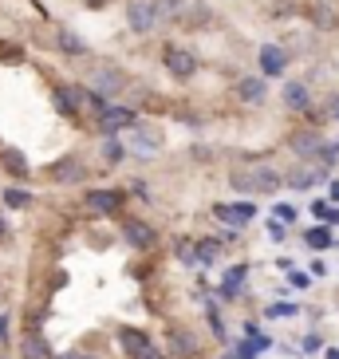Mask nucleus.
I'll return each instance as SVG.
<instances>
[{
    "mask_svg": "<svg viewBox=\"0 0 339 359\" xmlns=\"http://www.w3.org/2000/svg\"><path fill=\"white\" fill-rule=\"evenodd\" d=\"M280 186H284V178H280L272 166H265V162L244 166V170L233 174V190L237 194H276Z\"/></svg>",
    "mask_w": 339,
    "mask_h": 359,
    "instance_id": "nucleus-1",
    "label": "nucleus"
},
{
    "mask_svg": "<svg viewBox=\"0 0 339 359\" xmlns=\"http://www.w3.org/2000/svg\"><path fill=\"white\" fill-rule=\"evenodd\" d=\"M130 130V150L134 154H158L162 150V130L158 127H150V123H134Z\"/></svg>",
    "mask_w": 339,
    "mask_h": 359,
    "instance_id": "nucleus-2",
    "label": "nucleus"
},
{
    "mask_svg": "<svg viewBox=\"0 0 339 359\" xmlns=\"http://www.w3.org/2000/svg\"><path fill=\"white\" fill-rule=\"evenodd\" d=\"M127 24L134 28L138 36H146L154 24H158V8L150 4V0H130L127 4Z\"/></svg>",
    "mask_w": 339,
    "mask_h": 359,
    "instance_id": "nucleus-3",
    "label": "nucleus"
},
{
    "mask_svg": "<svg viewBox=\"0 0 339 359\" xmlns=\"http://www.w3.org/2000/svg\"><path fill=\"white\" fill-rule=\"evenodd\" d=\"M134 123H138V118H134L130 107H111V103H106L103 111H99V127H103L106 135H118V130L134 127Z\"/></svg>",
    "mask_w": 339,
    "mask_h": 359,
    "instance_id": "nucleus-4",
    "label": "nucleus"
},
{
    "mask_svg": "<svg viewBox=\"0 0 339 359\" xmlns=\"http://www.w3.org/2000/svg\"><path fill=\"white\" fill-rule=\"evenodd\" d=\"M91 87H95V95L111 99V95H118V91L127 87V75L118 72V67H99L95 79H91Z\"/></svg>",
    "mask_w": 339,
    "mask_h": 359,
    "instance_id": "nucleus-5",
    "label": "nucleus"
},
{
    "mask_svg": "<svg viewBox=\"0 0 339 359\" xmlns=\"http://www.w3.org/2000/svg\"><path fill=\"white\" fill-rule=\"evenodd\" d=\"M166 67L174 79H190L198 72V55L186 52V48H166Z\"/></svg>",
    "mask_w": 339,
    "mask_h": 359,
    "instance_id": "nucleus-6",
    "label": "nucleus"
},
{
    "mask_svg": "<svg viewBox=\"0 0 339 359\" xmlns=\"http://www.w3.org/2000/svg\"><path fill=\"white\" fill-rule=\"evenodd\" d=\"M127 241L134 245V249H154V245H158V233L150 229L146 222H127Z\"/></svg>",
    "mask_w": 339,
    "mask_h": 359,
    "instance_id": "nucleus-7",
    "label": "nucleus"
},
{
    "mask_svg": "<svg viewBox=\"0 0 339 359\" xmlns=\"http://www.w3.org/2000/svg\"><path fill=\"white\" fill-rule=\"evenodd\" d=\"M87 205L95 213H115L118 205H123V194L118 190H91L87 194Z\"/></svg>",
    "mask_w": 339,
    "mask_h": 359,
    "instance_id": "nucleus-8",
    "label": "nucleus"
},
{
    "mask_svg": "<svg viewBox=\"0 0 339 359\" xmlns=\"http://www.w3.org/2000/svg\"><path fill=\"white\" fill-rule=\"evenodd\" d=\"M52 178H55V182H83V178H87V166H83L79 158H60V162L52 166Z\"/></svg>",
    "mask_w": 339,
    "mask_h": 359,
    "instance_id": "nucleus-9",
    "label": "nucleus"
},
{
    "mask_svg": "<svg viewBox=\"0 0 339 359\" xmlns=\"http://www.w3.org/2000/svg\"><path fill=\"white\" fill-rule=\"evenodd\" d=\"M284 64H288L284 48H276V43H265V48H261V67H265V75H280Z\"/></svg>",
    "mask_w": 339,
    "mask_h": 359,
    "instance_id": "nucleus-10",
    "label": "nucleus"
},
{
    "mask_svg": "<svg viewBox=\"0 0 339 359\" xmlns=\"http://www.w3.org/2000/svg\"><path fill=\"white\" fill-rule=\"evenodd\" d=\"M217 217H225V222H233V225H244L256 217V210L249 201H237V205H217Z\"/></svg>",
    "mask_w": 339,
    "mask_h": 359,
    "instance_id": "nucleus-11",
    "label": "nucleus"
},
{
    "mask_svg": "<svg viewBox=\"0 0 339 359\" xmlns=\"http://www.w3.org/2000/svg\"><path fill=\"white\" fill-rule=\"evenodd\" d=\"M324 178H328L324 170L300 166V170H292V178H288V186H292V190H312V186H316V182H324Z\"/></svg>",
    "mask_w": 339,
    "mask_h": 359,
    "instance_id": "nucleus-12",
    "label": "nucleus"
},
{
    "mask_svg": "<svg viewBox=\"0 0 339 359\" xmlns=\"http://www.w3.org/2000/svg\"><path fill=\"white\" fill-rule=\"evenodd\" d=\"M55 107H60L64 115H79V107H83V91H67V87H55Z\"/></svg>",
    "mask_w": 339,
    "mask_h": 359,
    "instance_id": "nucleus-13",
    "label": "nucleus"
},
{
    "mask_svg": "<svg viewBox=\"0 0 339 359\" xmlns=\"http://www.w3.org/2000/svg\"><path fill=\"white\" fill-rule=\"evenodd\" d=\"M265 79H241V83H237V95L244 99V103H265Z\"/></svg>",
    "mask_w": 339,
    "mask_h": 359,
    "instance_id": "nucleus-14",
    "label": "nucleus"
},
{
    "mask_svg": "<svg viewBox=\"0 0 339 359\" xmlns=\"http://www.w3.org/2000/svg\"><path fill=\"white\" fill-rule=\"evenodd\" d=\"M170 351H174V355H193V351H198V339H193L190 332L174 327V332H170Z\"/></svg>",
    "mask_w": 339,
    "mask_h": 359,
    "instance_id": "nucleus-15",
    "label": "nucleus"
},
{
    "mask_svg": "<svg viewBox=\"0 0 339 359\" xmlns=\"http://www.w3.org/2000/svg\"><path fill=\"white\" fill-rule=\"evenodd\" d=\"M244 276H249V269H244V264L229 269V273H225V280H221V292L225 296H237V292H241V285H244Z\"/></svg>",
    "mask_w": 339,
    "mask_h": 359,
    "instance_id": "nucleus-16",
    "label": "nucleus"
},
{
    "mask_svg": "<svg viewBox=\"0 0 339 359\" xmlns=\"http://www.w3.org/2000/svg\"><path fill=\"white\" fill-rule=\"evenodd\" d=\"M284 103L292 107V111H307V87L304 83H288L284 87Z\"/></svg>",
    "mask_w": 339,
    "mask_h": 359,
    "instance_id": "nucleus-17",
    "label": "nucleus"
},
{
    "mask_svg": "<svg viewBox=\"0 0 339 359\" xmlns=\"http://www.w3.org/2000/svg\"><path fill=\"white\" fill-rule=\"evenodd\" d=\"M24 359H52V351L40 336H24Z\"/></svg>",
    "mask_w": 339,
    "mask_h": 359,
    "instance_id": "nucleus-18",
    "label": "nucleus"
},
{
    "mask_svg": "<svg viewBox=\"0 0 339 359\" xmlns=\"http://www.w3.org/2000/svg\"><path fill=\"white\" fill-rule=\"evenodd\" d=\"M55 40H60V48H64L67 55H83V52H87V43L79 40V36H75V32H60V36H55Z\"/></svg>",
    "mask_w": 339,
    "mask_h": 359,
    "instance_id": "nucleus-19",
    "label": "nucleus"
},
{
    "mask_svg": "<svg viewBox=\"0 0 339 359\" xmlns=\"http://www.w3.org/2000/svg\"><path fill=\"white\" fill-rule=\"evenodd\" d=\"M193 261H202V264L217 261V241H198L193 245Z\"/></svg>",
    "mask_w": 339,
    "mask_h": 359,
    "instance_id": "nucleus-20",
    "label": "nucleus"
},
{
    "mask_svg": "<svg viewBox=\"0 0 339 359\" xmlns=\"http://www.w3.org/2000/svg\"><path fill=\"white\" fill-rule=\"evenodd\" d=\"M292 150H296V154H316V150H319V135H300V138H292Z\"/></svg>",
    "mask_w": 339,
    "mask_h": 359,
    "instance_id": "nucleus-21",
    "label": "nucleus"
},
{
    "mask_svg": "<svg viewBox=\"0 0 339 359\" xmlns=\"http://www.w3.org/2000/svg\"><path fill=\"white\" fill-rule=\"evenodd\" d=\"M304 241L312 245V249H328V245H331V229H307Z\"/></svg>",
    "mask_w": 339,
    "mask_h": 359,
    "instance_id": "nucleus-22",
    "label": "nucleus"
},
{
    "mask_svg": "<svg viewBox=\"0 0 339 359\" xmlns=\"http://www.w3.org/2000/svg\"><path fill=\"white\" fill-rule=\"evenodd\" d=\"M4 166H8L12 174H28V162H24L20 150H4Z\"/></svg>",
    "mask_w": 339,
    "mask_h": 359,
    "instance_id": "nucleus-23",
    "label": "nucleus"
},
{
    "mask_svg": "<svg viewBox=\"0 0 339 359\" xmlns=\"http://www.w3.org/2000/svg\"><path fill=\"white\" fill-rule=\"evenodd\" d=\"M28 201H32V198H28V190H12V186L4 190V205H12V210H24Z\"/></svg>",
    "mask_w": 339,
    "mask_h": 359,
    "instance_id": "nucleus-24",
    "label": "nucleus"
},
{
    "mask_svg": "<svg viewBox=\"0 0 339 359\" xmlns=\"http://www.w3.org/2000/svg\"><path fill=\"white\" fill-rule=\"evenodd\" d=\"M103 158H106V166H115V162L123 158V147L115 142V135H106V142H103Z\"/></svg>",
    "mask_w": 339,
    "mask_h": 359,
    "instance_id": "nucleus-25",
    "label": "nucleus"
},
{
    "mask_svg": "<svg viewBox=\"0 0 339 359\" xmlns=\"http://www.w3.org/2000/svg\"><path fill=\"white\" fill-rule=\"evenodd\" d=\"M312 16H316V24H319V28H335V20H339L335 12H331V8H324V4H316V8H312Z\"/></svg>",
    "mask_w": 339,
    "mask_h": 359,
    "instance_id": "nucleus-26",
    "label": "nucleus"
},
{
    "mask_svg": "<svg viewBox=\"0 0 339 359\" xmlns=\"http://www.w3.org/2000/svg\"><path fill=\"white\" fill-rule=\"evenodd\" d=\"M154 8H158V16H178V12L186 8V0H158Z\"/></svg>",
    "mask_w": 339,
    "mask_h": 359,
    "instance_id": "nucleus-27",
    "label": "nucleus"
},
{
    "mask_svg": "<svg viewBox=\"0 0 339 359\" xmlns=\"http://www.w3.org/2000/svg\"><path fill=\"white\" fill-rule=\"evenodd\" d=\"M130 359H166V355H162V351L154 348V344H146V348H142V351H134Z\"/></svg>",
    "mask_w": 339,
    "mask_h": 359,
    "instance_id": "nucleus-28",
    "label": "nucleus"
},
{
    "mask_svg": "<svg viewBox=\"0 0 339 359\" xmlns=\"http://www.w3.org/2000/svg\"><path fill=\"white\" fill-rule=\"evenodd\" d=\"M268 316H296V304H272Z\"/></svg>",
    "mask_w": 339,
    "mask_h": 359,
    "instance_id": "nucleus-29",
    "label": "nucleus"
},
{
    "mask_svg": "<svg viewBox=\"0 0 339 359\" xmlns=\"http://www.w3.org/2000/svg\"><path fill=\"white\" fill-rule=\"evenodd\" d=\"M276 217H280V222H292V217H296V210H292V205H276Z\"/></svg>",
    "mask_w": 339,
    "mask_h": 359,
    "instance_id": "nucleus-30",
    "label": "nucleus"
},
{
    "mask_svg": "<svg viewBox=\"0 0 339 359\" xmlns=\"http://www.w3.org/2000/svg\"><path fill=\"white\" fill-rule=\"evenodd\" d=\"M292 288H307V276L296 273V269H292Z\"/></svg>",
    "mask_w": 339,
    "mask_h": 359,
    "instance_id": "nucleus-31",
    "label": "nucleus"
},
{
    "mask_svg": "<svg viewBox=\"0 0 339 359\" xmlns=\"http://www.w3.org/2000/svg\"><path fill=\"white\" fill-rule=\"evenodd\" d=\"M268 233H272L276 241H280V237H284V225H280V222H268Z\"/></svg>",
    "mask_w": 339,
    "mask_h": 359,
    "instance_id": "nucleus-32",
    "label": "nucleus"
},
{
    "mask_svg": "<svg viewBox=\"0 0 339 359\" xmlns=\"http://www.w3.org/2000/svg\"><path fill=\"white\" fill-rule=\"evenodd\" d=\"M324 222H331V225H339V210H328V213H324Z\"/></svg>",
    "mask_w": 339,
    "mask_h": 359,
    "instance_id": "nucleus-33",
    "label": "nucleus"
},
{
    "mask_svg": "<svg viewBox=\"0 0 339 359\" xmlns=\"http://www.w3.org/2000/svg\"><path fill=\"white\" fill-rule=\"evenodd\" d=\"M8 336V316H0V339Z\"/></svg>",
    "mask_w": 339,
    "mask_h": 359,
    "instance_id": "nucleus-34",
    "label": "nucleus"
},
{
    "mask_svg": "<svg viewBox=\"0 0 339 359\" xmlns=\"http://www.w3.org/2000/svg\"><path fill=\"white\" fill-rule=\"evenodd\" d=\"M331 198H335V201H339V182H331Z\"/></svg>",
    "mask_w": 339,
    "mask_h": 359,
    "instance_id": "nucleus-35",
    "label": "nucleus"
},
{
    "mask_svg": "<svg viewBox=\"0 0 339 359\" xmlns=\"http://www.w3.org/2000/svg\"><path fill=\"white\" fill-rule=\"evenodd\" d=\"M324 359H339V351H335V348H328V355H324Z\"/></svg>",
    "mask_w": 339,
    "mask_h": 359,
    "instance_id": "nucleus-36",
    "label": "nucleus"
},
{
    "mask_svg": "<svg viewBox=\"0 0 339 359\" xmlns=\"http://www.w3.org/2000/svg\"><path fill=\"white\" fill-rule=\"evenodd\" d=\"M64 359H91V355H79V351H71V355H64Z\"/></svg>",
    "mask_w": 339,
    "mask_h": 359,
    "instance_id": "nucleus-37",
    "label": "nucleus"
},
{
    "mask_svg": "<svg viewBox=\"0 0 339 359\" xmlns=\"http://www.w3.org/2000/svg\"><path fill=\"white\" fill-rule=\"evenodd\" d=\"M4 229H8V225H4V217H0V237H4Z\"/></svg>",
    "mask_w": 339,
    "mask_h": 359,
    "instance_id": "nucleus-38",
    "label": "nucleus"
}]
</instances>
